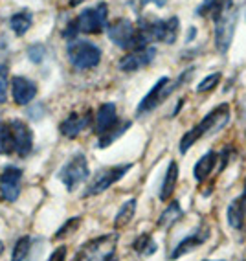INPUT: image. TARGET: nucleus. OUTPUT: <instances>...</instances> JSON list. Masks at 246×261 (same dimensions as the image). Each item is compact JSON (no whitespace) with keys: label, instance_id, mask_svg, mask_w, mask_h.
<instances>
[{"label":"nucleus","instance_id":"0eeeda50","mask_svg":"<svg viewBox=\"0 0 246 261\" xmlns=\"http://www.w3.org/2000/svg\"><path fill=\"white\" fill-rule=\"evenodd\" d=\"M132 169V164L127 162V164H118V166H111V168H101L92 178H90L89 186L85 190L83 197H94V195H99L103 193L105 190L112 186V184H116L118 180L125 177L127 173Z\"/></svg>","mask_w":246,"mask_h":261},{"label":"nucleus","instance_id":"6ab92c4d","mask_svg":"<svg viewBox=\"0 0 246 261\" xmlns=\"http://www.w3.org/2000/svg\"><path fill=\"white\" fill-rule=\"evenodd\" d=\"M226 217H228V224L235 230H241L242 224H244L246 219V202L242 197H237L230 202L228 206V212H226Z\"/></svg>","mask_w":246,"mask_h":261},{"label":"nucleus","instance_id":"7c9ffc66","mask_svg":"<svg viewBox=\"0 0 246 261\" xmlns=\"http://www.w3.org/2000/svg\"><path fill=\"white\" fill-rule=\"evenodd\" d=\"M44 56H46V48L42 46V44H32V46L28 48V57L30 61H33V63H42V59H44Z\"/></svg>","mask_w":246,"mask_h":261},{"label":"nucleus","instance_id":"6e6552de","mask_svg":"<svg viewBox=\"0 0 246 261\" xmlns=\"http://www.w3.org/2000/svg\"><path fill=\"white\" fill-rule=\"evenodd\" d=\"M68 59L77 70H90L96 68L101 61V50L94 42L89 41H74L68 46Z\"/></svg>","mask_w":246,"mask_h":261},{"label":"nucleus","instance_id":"20e7f679","mask_svg":"<svg viewBox=\"0 0 246 261\" xmlns=\"http://www.w3.org/2000/svg\"><path fill=\"white\" fill-rule=\"evenodd\" d=\"M193 72H195V68L191 66V68H187L186 72H182L180 77H178L177 81H171L169 77H160V80L156 81V85H154L153 89L144 96V99L140 101L138 109H136V116H144V114H147V112L154 111V109H156L163 99H168L180 85L186 83Z\"/></svg>","mask_w":246,"mask_h":261},{"label":"nucleus","instance_id":"473e14b6","mask_svg":"<svg viewBox=\"0 0 246 261\" xmlns=\"http://www.w3.org/2000/svg\"><path fill=\"white\" fill-rule=\"evenodd\" d=\"M65 257H66V247H59L57 250H53V254L50 256V261L65 259Z\"/></svg>","mask_w":246,"mask_h":261},{"label":"nucleus","instance_id":"7ed1b4c3","mask_svg":"<svg viewBox=\"0 0 246 261\" xmlns=\"http://www.w3.org/2000/svg\"><path fill=\"white\" fill-rule=\"evenodd\" d=\"M108 24V6L105 2H99L98 6L83 10L68 24L63 32L65 39H74L79 33H101Z\"/></svg>","mask_w":246,"mask_h":261},{"label":"nucleus","instance_id":"dca6fc26","mask_svg":"<svg viewBox=\"0 0 246 261\" xmlns=\"http://www.w3.org/2000/svg\"><path fill=\"white\" fill-rule=\"evenodd\" d=\"M11 94H13V101L17 105H28L37 96V85L32 80L24 77V75H15L11 81Z\"/></svg>","mask_w":246,"mask_h":261},{"label":"nucleus","instance_id":"412c9836","mask_svg":"<svg viewBox=\"0 0 246 261\" xmlns=\"http://www.w3.org/2000/svg\"><path fill=\"white\" fill-rule=\"evenodd\" d=\"M182 217V208H180V202L178 201H171L168 204V208L162 212V215L158 217V228H171L173 224L177 223L178 219Z\"/></svg>","mask_w":246,"mask_h":261},{"label":"nucleus","instance_id":"f704fd0d","mask_svg":"<svg viewBox=\"0 0 246 261\" xmlns=\"http://www.w3.org/2000/svg\"><path fill=\"white\" fill-rule=\"evenodd\" d=\"M184 107V99H178V103H177V109H175V114H178V111Z\"/></svg>","mask_w":246,"mask_h":261},{"label":"nucleus","instance_id":"5701e85b","mask_svg":"<svg viewBox=\"0 0 246 261\" xmlns=\"http://www.w3.org/2000/svg\"><path fill=\"white\" fill-rule=\"evenodd\" d=\"M136 199H129L127 202H123L121 204V208L118 210L116 217H114V226L116 228H121V226H127V224L132 221V217H134L136 214Z\"/></svg>","mask_w":246,"mask_h":261},{"label":"nucleus","instance_id":"393cba45","mask_svg":"<svg viewBox=\"0 0 246 261\" xmlns=\"http://www.w3.org/2000/svg\"><path fill=\"white\" fill-rule=\"evenodd\" d=\"M132 250L138 254V256H153L154 252L158 250V245L149 233H144L136 238V241L132 243Z\"/></svg>","mask_w":246,"mask_h":261},{"label":"nucleus","instance_id":"a878e982","mask_svg":"<svg viewBox=\"0 0 246 261\" xmlns=\"http://www.w3.org/2000/svg\"><path fill=\"white\" fill-rule=\"evenodd\" d=\"M32 22L33 20H32V15L30 13H15L10 19L11 30H13L15 35H19V37L26 35V32L32 28Z\"/></svg>","mask_w":246,"mask_h":261},{"label":"nucleus","instance_id":"f257e3e1","mask_svg":"<svg viewBox=\"0 0 246 261\" xmlns=\"http://www.w3.org/2000/svg\"><path fill=\"white\" fill-rule=\"evenodd\" d=\"M228 121H230V105H228V103H221V105H217L213 111L208 112V114L200 120L199 125L189 129L186 135H182L180 144H178V151H180L182 154H186L202 136L218 133L223 127L228 125Z\"/></svg>","mask_w":246,"mask_h":261},{"label":"nucleus","instance_id":"9d476101","mask_svg":"<svg viewBox=\"0 0 246 261\" xmlns=\"http://www.w3.org/2000/svg\"><path fill=\"white\" fill-rule=\"evenodd\" d=\"M107 35L116 46L123 48V50H134V48H142L138 41V28L130 22L129 19H118L114 22L107 24Z\"/></svg>","mask_w":246,"mask_h":261},{"label":"nucleus","instance_id":"c756f323","mask_svg":"<svg viewBox=\"0 0 246 261\" xmlns=\"http://www.w3.org/2000/svg\"><path fill=\"white\" fill-rule=\"evenodd\" d=\"M79 224H81V217H72V219H68L56 232V239H63V238H66V236H70L72 232H75V230H77Z\"/></svg>","mask_w":246,"mask_h":261},{"label":"nucleus","instance_id":"4be33fe9","mask_svg":"<svg viewBox=\"0 0 246 261\" xmlns=\"http://www.w3.org/2000/svg\"><path fill=\"white\" fill-rule=\"evenodd\" d=\"M130 121H118L116 125L111 127L108 130H105L103 135H99V140H98V147L103 149V147H108L112 142H116L121 135H125V130L130 129Z\"/></svg>","mask_w":246,"mask_h":261},{"label":"nucleus","instance_id":"4c0bfd02","mask_svg":"<svg viewBox=\"0 0 246 261\" xmlns=\"http://www.w3.org/2000/svg\"><path fill=\"white\" fill-rule=\"evenodd\" d=\"M2 252H4V243L0 241V256H2Z\"/></svg>","mask_w":246,"mask_h":261},{"label":"nucleus","instance_id":"c85d7f7f","mask_svg":"<svg viewBox=\"0 0 246 261\" xmlns=\"http://www.w3.org/2000/svg\"><path fill=\"white\" fill-rule=\"evenodd\" d=\"M221 80H223V74H221V72H213V74L206 75L204 80L197 85V92L204 94V92H209V90L217 89V85L221 83Z\"/></svg>","mask_w":246,"mask_h":261},{"label":"nucleus","instance_id":"e433bc0d","mask_svg":"<svg viewBox=\"0 0 246 261\" xmlns=\"http://www.w3.org/2000/svg\"><path fill=\"white\" fill-rule=\"evenodd\" d=\"M242 199H244V202H246V178H244V186H242Z\"/></svg>","mask_w":246,"mask_h":261},{"label":"nucleus","instance_id":"a211bd4d","mask_svg":"<svg viewBox=\"0 0 246 261\" xmlns=\"http://www.w3.org/2000/svg\"><path fill=\"white\" fill-rule=\"evenodd\" d=\"M218 164V153L215 151H208L206 154H202L199 159V162L193 168V177L197 182H204L206 178L211 175V171L215 169V166Z\"/></svg>","mask_w":246,"mask_h":261},{"label":"nucleus","instance_id":"39448f33","mask_svg":"<svg viewBox=\"0 0 246 261\" xmlns=\"http://www.w3.org/2000/svg\"><path fill=\"white\" fill-rule=\"evenodd\" d=\"M239 20V10L233 4V0H226L221 13L213 19L215 22V46L218 54H226L232 46L233 35H235V26Z\"/></svg>","mask_w":246,"mask_h":261},{"label":"nucleus","instance_id":"aec40b11","mask_svg":"<svg viewBox=\"0 0 246 261\" xmlns=\"http://www.w3.org/2000/svg\"><path fill=\"white\" fill-rule=\"evenodd\" d=\"M177 182H178V164L175 160H171L168 169H166V175H163L162 186H160V201L166 202L173 195V191L177 188Z\"/></svg>","mask_w":246,"mask_h":261},{"label":"nucleus","instance_id":"cd10ccee","mask_svg":"<svg viewBox=\"0 0 246 261\" xmlns=\"http://www.w3.org/2000/svg\"><path fill=\"white\" fill-rule=\"evenodd\" d=\"M32 243H33V239L30 238V236H22L19 241L15 243L11 259H15V261H24V259H26V257L30 256V252H32Z\"/></svg>","mask_w":246,"mask_h":261},{"label":"nucleus","instance_id":"bb28decb","mask_svg":"<svg viewBox=\"0 0 246 261\" xmlns=\"http://www.w3.org/2000/svg\"><path fill=\"white\" fill-rule=\"evenodd\" d=\"M15 151L13 135H11L10 123L0 121V154H11Z\"/></svg>","mask_w":246,"mask_h":261},{"label":"nucleus","instance_id":"c9c22d12","mask_svg":"<svg viewBox=\"0 0 246 261\" xmlns=\"http://www.w3.org/2000/svg\"><path fill=\"white\" fill-rule=\"evenodd\" d=\"M81 2H85V0H70L68 4L72 6V8H75V6H79V4H81Z\"/></svg>","mask_w":246,"mask_h":261},{"label":"nucleus","instance_id":"72a5a7b5","mask_svg":"<svg viewBox=\"0 0 246 261\" xmlns=\"http://www.w3.org/2000/svg\"><path fill=\"white\" fill-rule=\"evenodd\" d=\"M197 35V30L195 28H189V33H187V42L193 41V37Z\"/></svg>","mask_w":246,"mask_h":261},{"label":"nucleus","instance_id":"2eb2a0df","mask_svg":"<svg viewBox=\"0 0 246 261\" xmlns=\"http://www.w3.org/2000/svg\"><path fill=\"white\" fill-rule=\"evenodd\" d=\"M209 233H211V232H209L208 224H202L199 230H195L193 233L186 236V238L178 243L177 247H175V250L171 252V259H178L180 256H186V254H189L191 250H195L197 247L204 245V243L208 241Z\"/></svg>","mask_w":246,"mask_h":261},{"label":"nucleus","instance_id":"1a4fd4ad","mask_svg":"<svg viewBox=\"0 0 246 261\" xmlns=\"http://www.w3.org/2000/svg\"><path fill=\"white\" fill-rule=\"evenodd\" d=\"M89 177H90L89 162H87V156L81 153L74 154V156L61 168L59 175H57V178L65 184L68 191H74L79 184H83L85 180H89Z\"/></svg>","mask_w":246,"mask_h":261},{"label":"nucleus","instance_id":"f8f14e48","mask_svg":"<svg viewBox=\"0 0 246 261\" xmlns=\"http://www.w3.org/2000/svg\"><path fill=\"white\" fill-rule=\"evenodd\" d=\"M20 182H22V169L8 166L0 173V195L6 202H15L20 195Z\"/></svg>","mask_w":246,"mask_h":261},{"label":"nucleus","instance_id":"f3484780","mask_svg":"<svg viewBox=\"0 0 246 261\" xmlns=\"http://www.w3.org/2000/svg\"><path fill=\"white\" fill-rule=\"evenodd\" d=\"M118 111L114 103H103L101 107L96 112V118H94V130L96 135H103L105 130H108L111 127H114L118 123Z\"/></svg>","mask_w":246,"mask_h":261},{"label":"nucleus","instance_id":"f03ea898","mask_svg":"<svg viewBox=\"0 0 246 261\" xmlns=\"http://www.w3.org/2000/svg\"><path fill=\"white\" fill-rule=\"evenodd\" d=\"M180 30V20L177 15L169 19H154L145 20L142 19L138 24V41L140 46H147L153 42H166V44H175Z\"/></svg>","mask_w":246,"mask_h":261},{"label":"nucleus","instance_id":"2f4dec72","mask_svg":"<svg viewBox=\"0 0 246 261\" xmlns=\"http://www.w3.org/2000/svg\"><path fill=\"white\" fill-rule=\"evenodd\" d=\"M8 99V77L6 70H0V105H4Z\"/></svg>","mask_w":246,"mask_h":261},{"label":"nucleus","instance_id":"423d86ee","mask_svg":"<svg viewBox=\"0 0 246 261\" xmlns=\"http://www.w3.org/2000/svg\"><path fill=\"white\" fill-rule=\"evenodd\" d=\"M118 247V233H107V236H99L90 241L83 243L79 247L75 259L81 261H108L114 257Z\"/></svg>","mask_w":246,"mask_h":261},{"label":"nucleus","instance_id":"4468645a","mask_svg":"<svg viewBox=\"0 0 246 261\" xmlns=\"http://www.w3.org/2000/svg\"><path fill=\"white\" fill-rule=\"evenodd\" d=\"M90 121H92V112L90 111L72 112V114H68V118L59 125V130L65 138H75V136H79L90 125Z\"/></svg>","mask_w":246,"mask_h":261},{"label":"nucleus","instance_id":"b1692460","mask_svg":"<svg viewBox=\"0 0 246 261\" xmlns=\"http://www.w3.org/2000/svg\"><path fill=\"white\" fill-rule=\"evenodd\" d=\"M224 4H226V0H202L200 6L195 10V15L197 17H204V19H208V17L215 19L224 8Z\"/></svg>","mask_w":246,"mask_h":261},{"label":"nucleus","instance_id":"9b49d317","mask_svg":"<svg viewBox=\"0 0 246 261\" xmlns=\"http://www.w3.org/2000/svg\"><path fill=\"white\" fill-rule=\"evenodd\" d=\"M156 57V48L147 44V46L134 48L127 56H123L118 63V68L121 72H138L145 66H149Z\"/></svg>","mask_w":246,"mask_h":261},{"label":"nucleus","instance_id":"ddd939ff","mask_svg":"<svg viewBox=\"0 0 246 261\" xmlns=\"http://www.w3.org/2000/svg\"><path fill=\"white\" fill-rule=\"evenodd\" d=\"M10 129H11V135H13V142H15V153L19 154V156H28L33 147L32 129H30L22 120H11Z\"/></svg>","mask_w":246,"mask_h":261}]
</instances>
